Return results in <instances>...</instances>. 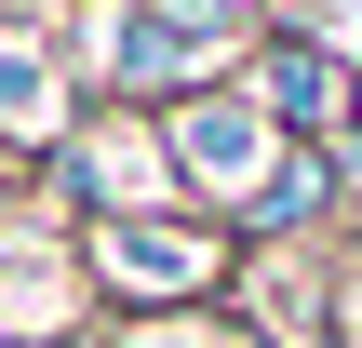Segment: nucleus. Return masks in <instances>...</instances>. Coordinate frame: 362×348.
Segmentation results:
<instances>
[{
    "label": "nucleus",
    "instance_id": "3",
    "mask_svg": "<svg viewBox=\"0 0 362 348\" xmlns=\"http://www.w3.org/2000/svg\"><path fill=\"white\" fill-rule=\"evenodd\" d=\"M107 268H121L134 295H175V282H202L215 255H202V241H175V228H107Z\"/></svg>",
    "mask_w": 362,
    "mask_h": 348
},
{
    "label": "nucleus",
    "instance_id": "5",
    "mask_svg": "<svg viewBox=\"0 0 362 348\" xmlns=\"http://www.w3.org/2000/svg\"><path fill=\"white\" fill-rule=\"evenodd\" d=\"M0 107H13V134H40V121H54V80H40V54H27V40H0Z\"/></svg>",
    "mask_w": 362,
    "mask_h": 348
},
{
    "label": "nucleus",
    "instance_id": "1",
    "mask_svg": "<svg viewBox=\"0 0 362 348\" xmlns=\"http://www.w3.org/2000/svg\"><path fill=\"white\" fill-rule=\"evenodd\" d=\"M269 134H282V121H255V107H228V94H188V107H175V161H188L202 188H269Z\"/></svg>",
    "mask_w": 362,
    "mask_h": 348
},
{
    "label": "nucleus",
    "instance_id": "2",
    "mask_svg": "<svg viewBox=\"0 0 362 348\" xmlns=\"http://www.w3.org/2000/svg\"><path fill=\"white\" fill-rule=\"evenodd\" d=\"M269 107H282V134H336V107H349V80H336L322 54H269Z\"/></svg>",
    "mask_w": 362,
    "mask_h": 348
},
{
    "label": "nucleus",
    "instance_id": "4",
    "mask_svg": "<svg viewBox=\"0 0 362 348\" xmlns=\"http://www.w3.org/2000/svg\"><path fill=\"white\" fill-rule=\"evenodd\" d=\"M202 54H215V27H134V40H121V67H134V80H188Z\"/></svg>",
    "mask_w": 362,
    "mask_h": 348
}]
</instances>
